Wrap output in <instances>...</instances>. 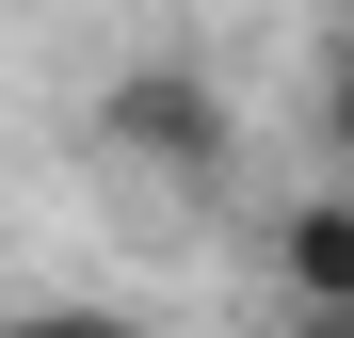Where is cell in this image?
I'll return each instance as SVG.
<instances>
[{
  "mask_svg": "<svg viewBox=\"0 0 354 338\" xmlns=\"http://www.w3.org/2000/svg\"><path fill=\"white\" fill-rule=\"evenodd\" d=\"M97 145L129 161V178L225 194V161H242V113H225V81H209V65H113V81H97Z\"/></svg>",
  "mask_w": 354,
  "mask_h": 338,
  "instance_id": "1",
  "label": "cell"
},
{
  "mask_svg": "<svg viewBox=\"0 0 354 338\" xmlns=\"http://www.w3.org/2000/svg\"><path fill=\"white\" fill-rule=\"evenodd\" d=\"M274 306H290V322L354 306V178H306V194L274 209Z\"/></svg>",
  "mask_w": 354,
  "mask_h": 338,
  "instance_id": "2",
  "label": "cell"
},
{
  "mask_svg": "<svg viewBox=\"0 0 354 338\" xmlns=\"http://www.w3.org/2000/svg\"><path fill=\"white\" fill-rule=\"evenodd\" d=\"M306 129H322V161L354 178V32H322V65H306Z\"/></svg>",
  "mask_w": 354,
  "mask_h": 338,
  "instance_id": "3",
  "label": "cell"
},
{
  "mask_svg": "<svg viewBox=\"0 0 354 338\" xmlns=\"http://www.w3.org/2000/svg\"><path fill=\"white\" fill-rule=\"evenodd\" d=\"M0 338H145V322H129V306H17Z\"/></svg>",
  "mask_w": 354,
  "mask_h": 338,
  "instance_id": "4",
  "label": "cell"
},
{
  "mask_svg": "<svg viewBox=\"0 0 354 338\" xmlns=\"http://www.w3.org/2000/svg\"><path fill=\"white\" fill-rule=\"evenodd\" d=\"M290 338H354V306H322V322H290Z\"/></svg>",
  "mask_w": 354,
  "mask_h": 338,
  "instance_id": "5",
  "label": "cell"
}]
</instances>
